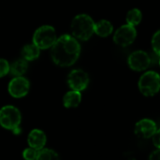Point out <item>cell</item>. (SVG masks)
Instances as JSON below:
<instances>
[{
    "mask_svg": "<svg viewBox=\"0 0 160 160\" xmlns=\"http://www.w3.org/2000/svg\"><path fill=\"white\" fill-rule=\"evenodd\" d=\"M81 53V45L77 38L70 35H63L56 38L52 46L51 56L57 66L69 67L79 58Z\"/></svg>",
    "mask_w": 160,
    "mask_h": 160,
    "instance_id": "1",
    "label": "cell"
},
{
    "mask_svg": "<svg viewBox=\"0 0 160 160\" xmlns=\"http://www.w3.org/2000/svg\"><path fill=\"white\" fill-rule=\"evenodd\" d=\"M95 22L87 14H79L71 22L70 29L73 37L81 40H88L94 34Z\"/></svg>",
    "mask_w": 160,
    "mask_h": 160,
    "instance_id": "2",
    "label": "cell"
},
{
    "mask_svg": "<svg viewBox=\"0 0 160 160\" xmlns=\"http://www.w3.org/2000/svg\"><path fill=\"white\" fill-rule=\"evenodd\" d=\"M21 122V112L16 107L7 105L0 109V125L4 128L12 130L15 134H20Z\"/></svg>",
    "mask_w": 160,
    "mask_h": 160,
    "instance_id": "3",
    "label": "cell"
},
{
    "mask_svg": "<svg viewBox=\"0 0 160 160\" xmlns=\"http://www.w3.org/2000/svg\"><path fill=\"white\" fill-rule=\"evenodd\" d=\"M56 38L55 29L51 25H43L36 30L33 36V43L40 50H45L51 48Z\"/></svg>",
    "mask_w": 160,
    "mask_h": 160,
    "instance_id": "4",
    "label": "cell"
},
{
    "mask_svg": "<svg viewBox=\"0 0 160 160\" xmlns=\"http://www.w3.org/2000/svg\"><path fill=\"white\" fill-rule=\"evenodd\" d=\"M160 88L159 74L155 71L145 72L139 81V89L146 97H152L158 93Z\"/></svg>",
    "mask_w": 160,
    "mask_h": 160,
    "instance_id": "5",
    "label": "cell"
},
{
    "mask_svg": "<svg viewBox=\"0 0 160 160\" xmlns=\"http://www.w3.org/2000/svg\"><path fill=\"white\" fill-rule=\"evenodd\" d=\"M137 31L133 25H130L128 23L122 25L119 27L113 36L114 42L122 47H127L130 44H132L136 38Z\"/></svg>",
    "mask_w": 160,
    "mask_h": 160,
    "instance_id": "6",
    "label": "cell"
},
{
    "mask_svg": "<svg viewBox=\"0 0 160 160\" xmlns=\"http://www.w3.org/2000/svg\"><path fill=\"white\" fill-rule=\"evenodd\" d=\"M128 63L131 69L135 71H142L150 66L151 58L147 52L143 51H136L128 56Z\"/></svg>",
    "mask_w": 160,
    "mask_h": 160,
    "instance_id": "7",
    "label": "cell"
},
{
    "mask_svg": "<svg viewBox=\"0 0 160 160\" xmlns=\"http://www.w3.org/2000/svg\"><path fill=\"white\" fill-rule=\"evenodd\" d=\"M68 83L72 90L82 91L89 83L88 74L82 69H74L68 76Z\"/></svg>",
    "mask_w": 160,
    "mask_h": 160,
    "instance_id": "8",
    "label": "cell"
},
{
    "mask_svg": "<svg viewBox=\"0 0 160 160\" xmlns=\"http://www.w3.org/2000/svg\"><path fill=\"white\" fill-rule=\"evenodd\" d=\"M30 88L29 81L22 76H16L8 83V93L16 98H22L27 95Z\"/></svg>",
    "mask_w": 160,
    "mask_h": 160,
    "instance_id": "9",
    "label": "cell"
},
{
    "mask_svg": "<svg viewBox=\"0 0 160 160\" xmlns=\"http://www.w3.org/2000/svg\"><path fill=\"white\" fill-rule=\"evenodd\" d=\"M158 130L157 125L153 120L150 119H142L139 121L135 126V133L136 135L142 137L144 139H149L152 135Z\"/></svg>",
    "mask_w": 160,
    "mask_h": 160,
    "instance_id": "10",
    "label": "cell"
},
{
    "mask_svg": "<svg viewBox=\"0 0 160 160\" xmlns=\"http://www.w3.org/2000/svg\"><path fill=\"white\" fill-rule=\"evenodd\" d=\"M46 141H47L46 135L40 129H33L29 133L28 138H27V142H28L29 146L38 150V151L42 149L45 146Z\"/></svg>",
    "mask_w": 160,
    "mask_h": 160,
    "instance_id": "11",
    "label": "cell"
},
{
    "mask_svg": "<svg viewBox=\"0 0 160 160\" xmlns=\"http://www.w3.org/2000/svg\"><path fill=\"white\" fill-rule=\"evenodd\" d=\"M113 31L112 24L107 21V20H101L98 22H95L94 25V33H96L98 36L105 38L111 35Z\"/></svg>",
    "mask_w": 160,
    "mask_h": 160,
    "instance_id": "12",
    "label": "cell"
},
{
    "mask_svg": "<svg viewBox=\"0 0 160 160\" xmlns=\"http://www.w3.org/2000/svg\"><path fill=\"white\" fill-rule=\"evenodd\" d=\"M81 100H82V95L80 91H76V90L68 92L63 98V102L66 108L78 107L79 104L81 103Z\"/></svg>",
    "mask_w": 160,
    "mask_h": 160,
    "instance_id": "13",
    "label": "cell"
},
{
    "mask_svg": "<svg viewBox=\"0 0 160 160\" xmlns=\"http://www.w3.org/2000/svg\"><path fill=\"white\" fill-rule=\"evenodd\" d=\"M40 49L34 43L25 45L22 50V56L26 61H33L39 56Z\"/></svg>",
    "mask_w": 160,
    "mask_h": 160,
    "instance_id": "14",
    "label": "cell"
},
{
    "mask_svg": "<svg viewBox=\"0 0 160 160\" xmlns=\"http://www.w3.org/2000/svg\"><path fill=\"white\" fill-rule=\"evenodd\" d=\"M28 65L26 60L22 59H18L14 61L10 66H9V72L13 76H22L26 70H27Z\"/></svg>",
    "mask_w": 160,
    "mask_h": 160,
    "instance_id": "15",
    "label": "cell"
},
{
    "mask_svg": "<svg viewBox=\"0 0 160 160\" xmlns=\"http://www.w3.org/2000/svg\"><path fill=\"white\" fill-rule=\"evenodd\" d=\"M142 19V14L139 8H132L128 12L127 15V22L130 25H138Z\"/></svg>",
    "mask_w": 160,
    "mask_h": 160,
    "instance_id": "16",
    "label": "cell"
},
{
    "mask_svg": "<svg viewBox=\"0 0 160 160\" xmlns=\"http://www.w3.org/2000/svg\"><path fill=\"white\" fill-rule=\"evenodd\" d=\"M59 157L57 153L52 149L48 148H42L38 151L37 155V159L38 160H52V159H58Z\"/></svg>",
    "mask_w": 160,
    "mask_h": 160,
    "instance_id": "17",
    "label": "cell"
},
{
    "mask_svg": "<svg viewBox=\"0 0 160 160\" xmlns=\"http://www.w3.org/2000/svg\"><path fill=\"white\" fill-rule=\"evenodd\" d=\"M152 46L155 53L159 55L160 53V31H157L152 38Z\"/></svg>",
    "mask_w": 160,
    "mask_h": 160,
    "instance_id": "18",
    "label": "cell"
},
{
    "mask_svg": "<svg viewBox=\"0 0 160 160\" xmlns=\"http://www.w3.org/2000/svg\"><path fill=\"white\" fill-rule=\"evenodd\" d=\"M37 155H38V150H36V149H34L32 147L26 148L22 153L23 158L27 160L37 159Z\"/></svg>",
    "mask_w": 160,
    "mask_h": 160,
    "instance_id": "19",
    "label": "cell"
},
{
    "mask_svg": "<svg viewBox=\"0 0 160 160\" xmlns=\"http://www.w3.org/2000/svg\"><path fill=\"white\" fill-rule=\"evenodd\" d=\"M9 72V64L7 60L0 58V78L6 76Z\"/></svg>",
    "mask_w": 160,
    "mask_h": 160,
    "instance_id": "20",
    "label": "cell"
},
{
    "mask_svg": "<svg viewBox=\"0 0 160 160\" xmlns=\"http://www.w3.org/2000/svg\"><path fill=\"white\" fill-rule=\"evenodd\" d=\"M152 138H153V143L154 145L159 149L160 148V131L159 129H158L153 135H152Z\"/></svg>",
    "mask_w": 160,
    "mask_h": 160,
    "instance_id": "21",
    "label": "cell"
},
{
    "mask_svg": "<svg viewBox=\"0 0 160 160\" xmlns=\"http://www.w3.org/2000/svg\"><path fill=\"white\" fill-rule=\"evenodd\" d=\"M160 158V151L158 149L157 151L153 152L150 156V160H159Z\"/></svg>",
    "mask_w": 160,
    "mask_h": 160,
    "instance_id": "22",
    "label": "cell"
}]
</instances>
